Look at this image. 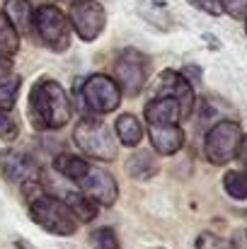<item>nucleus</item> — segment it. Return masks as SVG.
I'll return each mask as SVG.
<instances>
[{"label": "nucleus", "instance_id": "39448f33", "mask_svg": "<svg viewBox=\"0 0 247 249\" xmlns=\"http://www.w3.org/2000/svg\"><path fill=\"white\" fill-rule=\"evenodd\" d=\"M32 29L46 49H51L56 53L68 51V46H71V22H68V15L61 7H56L51 2L34 7Z\"/></svg>", "mask_w": 247, "mask_h": 249}, {"label": "nucleus", "instance_id": "6e6552de", "mask_svg": "<svg viewBox=\"0 0 247 249\" xmlns=\"http://www.w3.org/2000/svg\"><path fill=\"white\" fill-rule=\"evenodd\" d=\"M80 99L95 116L112 114L121 104V89L114 83V78L97 73L85 78V83L80 85Z\"/></svg>", "mask_w": 247, "mask_h": 249}, {"label": "nucleus", "instance_id": "0eeeda50", "mask_svg": "<svg viewBox=\"0 0 247 249\" xmlns=\"http://www.w3.org/2000/svg\"><path fill=\"white\" fill-rule=\"evenodd\" d=\"M151 75V58L138 49L119 51L114 61V83L119 85L121 94H138Z\"/></svg>", "mask_w": 247, "mask_h": 249}, {"label": "nucleus", "instance_id": "5701e85b", "mask_svg": "<svg viewBox=\"0 0 247 249\" xmlns=\"http://www.w3.org/2000/svg\"><path fill=\"white\" fill-rule=\"evenodd\" d=\"M19 133V124L10 111L0 109V141H15Z\"/></svg>", "mask_w": 247, "mask_h": 249}, {"label": "nucleus", "instance_id": "b1692460", "mask_svg": "<svg viewBox=\"0 0 247 249\" xmlns=\"http://www.w3.org/2000/svg\"><path fill=\"white\" fill-rule=\"evenodd\" d=\"M221 2V7H223V12H228L230 17H247V0H218Z\"/></svg>", "mask_w": 247, "mask_h": 249}, {"label": "nucleus", "instance_id": "393cba45", "mask_svg": "<svg viewBox=\"0 0 247 249\" xmlns=\"http://www.w3.org/2000/svg\"><path fill=\"white\" fill-rule=\"evenodd\" d=\"M194 7H199L201 12H206V15H213V17H218V15H223V7H221V2L218 0H189Z\"/></svg>", "mask_w": 247, "mask_h": 249}, {"label": "nucleus", "instance_id": "20e7f679", "mask_svg": "<svg viewBox=\"0 0 247 249\" xmlns=\"http://www.w3.org/2000/svg\"><path fill=\"white\" fill-rule=\"evenodd\" d=\"M71 181L76 184V189L80 191L87 201H92L95 206H114L119 198V184L114 179L112 172H107L104 167H97L87 162L85 158L80 165L76 167Z\"/></svg>", "mask_w": 247, "mask_h": 249}, {"label": "nucleus", "instance_id": "423d86ee", "mask_svg": "<svg viewBox=\"0 0 247 249\" xmlns=\"http://www.w3.org/2000/svg\"><path fill=\"white\" fill-rule=\"evenodd\" d=\"M243 126L233 119H223L206 131L204 138V158L216 167H223L238 158V148L243 141Z\"/></svg>", "mask_w": 247, "mask_h": 249}, {"label": "nucleus", "instance_id": "aec40b11", "mask_svg": "<svg viewBox=\"0 0 247 249\" xmlns=\"http://www.w3.org/2000/svg\"><path fill=\"white\" fill-rule=\"evenodd\" d=\"M22 87V78L19 75H5L0 78V109L10 111L17 104V94Z\"/></svg>", "mask_w": 247, "mask_h": 249}, {"label": "nucleus", "instance_id": "2eb2a0df", "mask_svg": "<svg viewBox=\"0 0 247 249\" xmlns=\"http://www.w3.org/2000/svg\"><path fill=\"white\" fill-rule=\"evenodd\" d=\"M5 17L12 22V27L17 32H24V34H32V19H34V5L29 0H7L5 7H2Z\"/></svg>", "mask_w": 247, "mask_h": 249}, {"label": "nucleus", "instance_id": "f3484780", "mask_svg": "<svg viewBox=\"0 0 247 249\" xmlns=\"http://www.w3.org/2000/svg\"><path fill=\"white\" fill-rule=\"evenodd\" d=\"M136 12L148 24H153V27H158L163 32H167L172 27V17H170V10H167L165 0H141L138 7H136Z\"/></svg>", "mask_w": 247, "mask_h": 249}, {"label": "nucleus", "instance_id": "a878e982", "mask_svg": "<svg viewBox=\"0 0 247 249\" xmlns=\"http://www.w3.org/2000/svg\"><path fill=\"white\" fill-rule=\"evenodd\" d=\"M235 160H240L243 174L247 177V136H243V141H240V148H238V158H235Z\"/></svg>", "mask_w": 247, "mask_h": 249}, {"label": "nucleus", "instance_id": "9b49d317", "mask_svg": "<svg viewBox=\"0 0 247 249\" xmlns=\"http://www.w3.org/2000/svg\"><path fill=\"white\" fill-rule=\"evenodd\" d=\"M155 97H170V99H174V102L179 104L182 119L191 116L194 102H196L191 83H189L182 73H177V71H163V73H160L158 87H155Z\"/></svg>", "mask_w": 247, "mask_h": 249}, {"label": "nucleus", "instance_id": "dca6fc26", "mask_svg": "<svg viewBox=\"0 0 247 249\" xmlns=\"http://www.w3.org/2000/svg\"><path fill=\"white\" fill-rule=\"evenodd\" d=\"M114 131H116L119 143L126 145V148H136V145L143 141V124H141V119L133 116V114H121V116L116 119Z\"/></svg>", "mask_w": 247, "mask_h": 249}, {"label": "nucleus", "instance_id": "ddd939ff", "mask_svg": "<svg viewBox=\"0 0 247 249\" xmlns=\"http://www.w3.org/2000/svg\"><path fill=\"white\" fill-rule=\"evenodd\" d=\"M146 114V121L148 126H172V124H179L182 121V111H179V104L170 97H155L146 104L143 109Z\"/></svg>", "mask_w": 247, "mask_h": 249}, {"label": "nucleus", "instance_id": "f03ea898", "mask_svg": "<svg viewBox=\"0 0 247 249\" xmlns=\"http://www.w3.org/2000/svg\"><path fill=\"white\" fill-rule=\"evenodd\" d=\"M29 116L37 131H58L73 119V104L56 80L41 78L29 89Z\"/></svg>", "mask_w": 247, "mask_h": 249}, {"label": "nucleus", "instance_id": "c756f323", "mask_svg": "<svg viewBox=\"0 0 247 249\" xmlns=\"http://www.w3.org/2000/svg\"><path fill=\"white\" fill-rule=\"evenodd\" d=\"M245 34H247V17H245Z\"/></svg>", "mask_w": 247, "mask_h": 249}, {"label": "nucleus", "instance_id": "c85d7f7f", "mask_svg": "<svg viewBox=\"0 0 247 249\" xmlns=\"http://www.w3.org/2000/svg\"><path fill=\"white\" fill-rule=\"evenodd\" d=\"M58 2H68V5H76V2H82V0H58Z\"/></svg>", "mask_w": 247, "mask_h": 249}, {"label": "nucleus", "instance_id": "7ed1b4c3", "mask_svg": "<svg viewBox=\"0 0 247 249\" xmlns=\"http://www.w3.org/2000/svg\"><path fill=\"white\" fill-rule=\"evenodd\" d=\"M73 141L80 148L82 155L99 160V162H112L119 153V145L114 141V131L99 116H82L76 124Z\"/></svg>", "mask_w": 247, "mask_h": 249}, {"label": "nucleus", "instance_id": "f257e3e1", "mask_svg": "<svg viewBox=\"0 0 247 249\" xmlns=\"http://www.w3.org/2000/svg\"><path fill=\"white\" fill-rule=\"evenodd\" d=\"M22 191H24V198H27V208H29V218L41 228L46 230L49 235H56V237H71L76 235L78 230V218L73 215V211L54 194H49L39 181H27L22 184Z\"/></svg>", "mask_w": 247, "mask_h": 249}, {"label": "nucleus", "instance_id": "4be33fe9", "mask_svg": "<svg viewBox=\"0 0 247 249\" xmlns=\"http://www.w3.org/2000/svg\"><path fill=\"white\" fill-rule=\"evenodd\" d=\"M90 245L95 249H121V242L114 228H97L90 232Z\"/></svg>", "mask_w": 247, "mask_h": 249}, {"label": "nucleus", "instance_id": "6ab92c4d", "mask_svg": "<svg viewBox=\"0 0 247 249\" xmlns=\"http://www.w3.org/2000/svg\"><path fill=\"white\" fill-rule=\"evenodd\" d=\"M17 51H19V32L12 27V22L0 10V53L5 58H12L17 56Z\"/></svg>", "mask_w": 247, "mask_h": 249}, {"label": "nucleus", "instance_id": "1a4fd4ad", "mask_svg": "<svg viewBox=\"0 0 247 249\" xmlns=\"http://www.w3.org/2000/svg\"><path fill=\"white\" fill-rule=\"evenodd\" d=\"M68 22L71 29H76V34L80 36V41H95L107 24V12L97 0H82L71 5Z\"/></svg>", "mask_w": 247, "mask_h": 249}, {"label": "nucleus", "instance_id": "412c9836", "mask_svg": "<svg viewBox=\"0 0 247 249\" xmlns=\"http://www.w3.org/2000/svg\"><path fill=\"white\" fill-rule=\"evenodd\" d=\"M223 189L233 201H245L247 198V177L243 172H226L223 174Z\"/></svg>", "mask_w": 247, "mask_h": 249}, {"label": "nucleus", "instance_id": "bb28decb", "mask_svg": "<svg viewBox=\"0 0 247 249\" xmlns=\"http://www.w3.org/2000/svg\"><path fill=\"white\" fill-rule=\"evenodd\" d=\"M5 75H12V61L0 53V78H5Z\"/></svg>", "mask_w": 247, "mask_h": 249}, {"label": "nucleus", "instance_id": "cd10ccee", "mask_svg": "<svg viewBox=\"0 0 247 249\" xmlns=\"http://www.w3.org/2000/svg\"><path fill=\"white\" fill-rule=\"evenodd\" d=\"M15 249H34V247H32L29 242H24V240H17V242H15Z\"/></svg>", "mask_w": 247, "mask_h": 249}, {"label": "nucleus", "instance_id": "4468645a", "mask_svg": "<svg viewBox=\"0 0 247 249\" xmlns=\"http://www.w3.org/2000/svg\"><path fill=\"white\" fill-rule=\"evenodd\" d=\"M124 169L131 179H138V181H148L158 174V158L153 155V150H136L131 153V158L124 162Z\"/></svg>", "mask_w": 247, "mask_h": 249}, {"label": "nucleus", "instance_id": "9d476101", "mask_svg": "<svg viewBox=\"0 0 247 249\" xmlns=\"http://www.w3.org/2000/svg\"><path fill=\"white\" fill-rule=\"evenodd\" d=\"M0 174H2L5 181L22 186L27 181H39L41 167L32 155L15 150V148H7V150H0Z\"/></svg>", "mask_w": 247, "mask_h": 249}, {"label": "nucleus", "instance_id": "f8f14e48", "mask_svg": "<svg viewBox=\"0 0 247 249\" xmlns=\"http://www.w3.org/2000/svg\"><path fill=\"white\" fill-rule=\"evenodd\" d=\"M148 138H151V145L155 150V155H174L182 150L184 145V131L179 124H172V126H148Z\"/></svg>", "mask_w": 247, "mask_h": 249}, {"label": "nucleus", "instance_id": "a211bd4d", "mask_svg": "<svg viewBox=\"0 0 247 249\" xmlns=\"http://www.w3.org/2000/svg\"><path fill=\"white\" fill-rule=\"evenodd\" d=\"M58 198H61L71 211H73V215L78 218V223H90V220H95V218H97V206H95L92 201H87L80 191L66 189V191H61V196H58Z\"/></svg>", "mask_w": 247, "mask_h": 249}]
</instances>
